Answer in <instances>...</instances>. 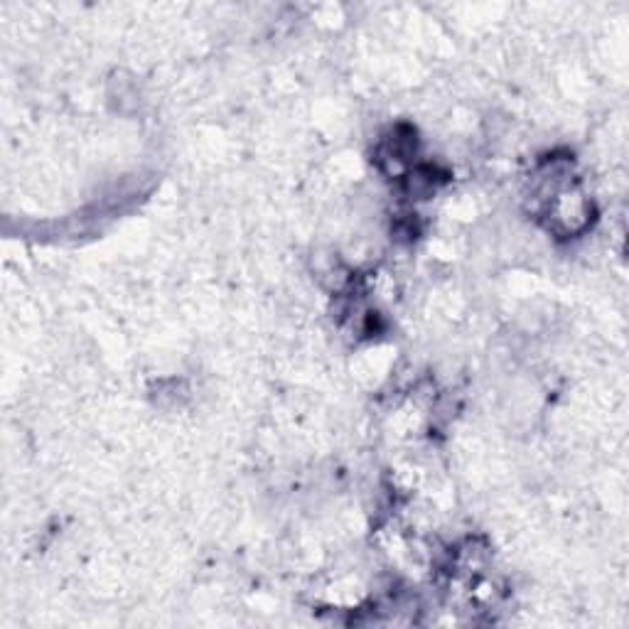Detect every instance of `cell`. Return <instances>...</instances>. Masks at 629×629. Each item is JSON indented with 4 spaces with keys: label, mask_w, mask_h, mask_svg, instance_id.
I'll list each match as a JSON object with an SVG mask.
<instances>
[{
    "label": "cell",
    "mask_w": 629,
    "mask_h": 629,
    "mask_svg": "<svg viewBox=\"0 0 629 629\" xmlns=\"http://www.w3.org/2000/svg\"><path fill=\"white\" fill-rule=\"evenodd\" d=\"M445 180H448V175L435 168V165L416 163L413 168L403 172L401 190L411 200H428V197H433L445 185Z\"/></svg>",
    "instance_id": "6da1fadb"
}]
</instances>
